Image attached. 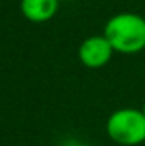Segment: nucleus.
<instances>
[{
    "mask_svg": "<svg viewBox=\"0 0 145 146\" xmlns=\"http://www.w3.org/2000/svg\"><path fill=\"white\" fill-rule=\"evenodd\" d=\"M104 37L114 53L138 54L145 49V19L135 12H119L108 19Z\"/></svg>",
    "mask_w": 145,
    "mask_h": 146,
    "instance_id": "1",
    "label": "nucleus"
},
{
    "mask_svg": "<svg viewBox=\"0 0 145 146\" xmlns=\"http://www.w3.org/2000/svg\"><path fill=\"white\" fill-rule=\"evenodd\" d=\"M109 139L119 146H138L145 143V115L135 107L114 110L106 121Z\"/></svg>",
    "mask_w": 145,
    "mask_h": 146,
    "instance_id": "2",
    "label": "nucleus"
},
{
    "mask_svg": "<svg viewBox=\"0 0 145 146\" xmlns=\"http://www.w3.org/2000/svg\"><path fill=\"white\" fill-rule=\"evenodd\" d=\"M113 54H114V49L109 44V41L104 37V34L89 36L79 46V60L84 66H87L91 70L106 66L111 61Z\"/></svg>",
    "mask_w": 145,
    "mask_h": 146,
    "instance_id": "3",
    "label": "nucleus"
},
{
    "mask_svg": "<svg viewBox=\"0 0 145 146\" xmlns=\"http://www.w3.org/2000/svg\"><path fill=\"white\" fill-rule=\"evenodd\" d=\"M60 0H21V12L31 22H46L58 12Z\"/></svg>",
    "mask_w": 145,
    "mask_h": 146,
    "instance_id": "4",
    "label": "nucleus"
},
{
    "mask_svg": "<svg viewBox=\"0 0 145 146\" xmlns=\"http://www.w3.org/2000/svg\"><path fill=\"white\" fill-rule=\"evenodd\" d=\"M142 112H144V115H145V102H144V106H142Z\"/></svg>",
    "mask_w": 145,
    "mask_h": 146,
    "instance_id": "5",
    "label": "nucleus"
},
{
    "mask_svg": "<svg viewBox=\"0 0 145 146\" xmlns=\"http://www.w3.org/2000/svg\"><path fill=\"white\" fill-rule=\"evenodd\" d=\"M79 146H91V145H79Z\"/></svg>",
    "mask_w": 145,
    "mask_h": 146,
    "instance_id": "6",
    "label": "nucleus"
},
{
    "mask_svg": "<svg viewBox=\"0 0 145 146\" xmlns=\"http://www.w3.org/2000/svg\"><path fill=\"white\" fill-rule=\"evenodd\" d=\"M63 2H68V0H63Z\"/></svg>",
    "mask_w": 145,
    "mask_h": 146,
    "instance_id": "7",
    "label": "nucleus"
}]
</instances>
